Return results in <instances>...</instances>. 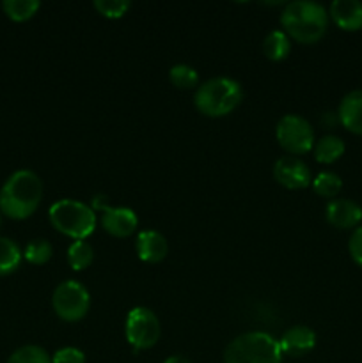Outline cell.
Masks as SVG:
<instances>
[{
    "instance_id": "1",
    "label": "cell",
    "mask_w": 362,
    "mask_h": 363,
    "mask_svg": "<svg viewBox=\"0 0 362 363\" xmlns=\"http://www.w3.org/2000/svg\"><path fill=\"white\" fill-rule=\"evenodd\" d=\"M43 181L32 170H16L0 190V211L13 220H25L39 208Z\"/></svg>"
},
{
    "instance_id": "2",
    "label": "cell",
    "mask_w": 362,
    "mask_h": 363,
    "mask_svg": "<svg viewBox=\"0 0 362 363\" xmlns=\"http://www.w3.org/2000/svg\"><path fill=\"white\" fill-rule=\"evenodd\" d=\"M280 23L290 38L295 41L312 45L319 41L327 32L329 13L325 7L312 0H297L284 7Z\"/></svg>"
},
{
    "instance_id": "3",
    "label": "cell",
    "mask_w": 362,
    "mask_h": 363,
    "mask_svg": "<svg viewBox=\"0 0 362 363\" xmlns=\"http://www.w3.org/2000/svg\"><path fill=\"white\" fill-rule=\"evenodd\" d=\"M241 85L229 77H215L201 84L195 91L194 103L202 116L224 117L240 105Z\"/></svg>"
},
{
    "instance_id": "4",
    "label": "cell",
    "mask_w": 362,
    "mask_h": 363,
    "mask_svg": "<svg viewBox=\"0 0 362 363\" xmlns=\"http://www.w3.org/2000/svg\"><path fill=\"white\" fill-rule=\"evenodd\" d=\"M279 340L270 333L251 332L236 337L229 342L224 353L226 363H280Z\"/></svg>"
},
{
    "instance_id": "5",
    "label": "cell",
    "mask_w": 362,
    "mask_h": 363,
    "mask_svg": "<svg viewBox=\"0 0 362 363\" xmlns=\"http://www.w3.org/2000/svg\"><path fill=\"white\" fill-rule=\"evenodd\" d=\"M48 218L60 234L73 238L75 241L87 240L96 229V215L92 208L73 199L57 201L50 208Z\"/></svg>"
},
{
    "instance_id": "6",
    "label": "cell",
    "mask_w": 362,
    "mask_h": 363,
    "mask_svg": "<svg viewBox=\"0 0 362 363\" xmlns=\"http://www.w3.org/2000/svg\"><path fill=\"white\" fill-rule=\"evenodd\" d=\"M89 305H91L89 291L77 280L60 282L53 291L52 307L62 321H80L87 314Z\"/></svg>"
},
{
    "instance_id": "7",
    "label": "cell",
    "mask_w": 362,
    "mask_h": 363,
    "mask_svg": "<svg viewBox=\"0 0 362 363\" xmlns=\"http://www.w3.org/2000/svg\"><path fill=\"white\" fill-rule=\"evenodd\" d=\"M277 142L291 155H305L314 145V131L305 117L297 113H287L277 123Z\"/></svg>"
},
{
    "instance_id": "8",
    "label": "cell",
    "mask_w": 362,
    "mask_h": 363,
    "mask_svg": "<svg viewBox=\"0 0 362 363\" xmlns=\"http://www.w3.org/2000/svg\"><path fill=\"white\" fill-rule=\"evenodd\" d=\"M124 333L135 353L141 350H149L160 339V321L151 308L135 307L128 312Z\"/></svg>"
},
{
    "instance_id": "9",
    "label": "cell",
    "mask_w": 362,
    "mask_h": 363,
    "mask_svg": "<svg viewBox=\"0 0 362 363\" xmlns=\"http://www.w3.org/2000/svg\"><path fill=\"white\" fill-rule=\"evenodd\" d=\"M273 177L287 190H304L312 183L311 170L297 156H283L273 165Z\"/></svg>"
},
{
    "instance_id": "10",
    "label": "cell",
    "mask_w": 362,
    "mask_h": 363,
    "mask_svg": "<svg viewBox=\"0 0 362 363\" xmlns=\"http://www.w3.org/2000/svg\"><path fill=\"white\" fill-rule=\"evenodd\" d=\"M325 216L336 229H357L362 220V208L350 199H334L327 204Z\"/></svg>"
},
{
    "instance_id": "11",
    "label": "cell",
    "mask_w": 362,
    "mask_h": 363,
    "mask_svg": "<svg viewBox=\"0 0 362 363\" xmlns=\"http://www.w3.org/2000/svg\"><path fill=\"white\" fill-rule=\"evenodd\" d=\"M138 218L130 208H105L102 215V227L114 238H128L135 233Z\"/></svg>"
},
{
    "instance_id": "12",
    "label": "cell",
    "mask_w": 362,
    "mask_h": 363,
    "mask_svg": "<svg viewBox=\"0 0 362 363\" xmlns=\"http://www.w3.org/2000/svg\"><path fill=\"white\" fill-rule=\"evenodd\" d=\"M135 250L141 261L144 262H160L167 257L169 245H167L165 236L158 230H141L135 240Z\"/></svg>"
},
{
    "instance_id": "13",
    "label": "cell",
    "mask_w": 362,
    "mask_h": 363,
    "mask_svg": "<svg viewBox=\"0 0 362 363\" xmlns=\"http://www.w3.org/2000/svg\"><path fill=\"white\" fill-rule=\"evenodd\" d=\"M314 344L316 333L304 325L293 326L287 332H284V335L279 340L280 353L290 354V357H304L314 347Z\"/></svg>"
},
{
    "instance_id": "14",
    "label": "cell",
    "mask_w": 362,
    "mask_h": 363,
    "mask_svg": "<svg viewBox=\"0 0 362 363\" xmlns=\"http://www.w3.org/2000/svg\"><path fill=\"white\" fill-rule=\"evenodd\" d=\"M330 18L339 28L355 32L362 28V4L358 0H334L330 4Z\"/></svg>"
},
{
    "instance_id": "15",
    "label": "cell",
    "mask_w": 362,
    "mask_h": 363,
    "mask_svg": "<svg viewBox=\"0 0 362 363\" xmlns=\"http://www.w3.org/2000/svg\"><path fill=\"white\" fill-rule=\"evenodd\" d=\"M337 119L355 135H362V91H351L341 99Z\"/></svg>"
},
{
    "instance_id": "16",
    "label": "cell",
    "mask_w": 362,
    "mask_h": 363,
    "mask_svg": "<svg viewBox=\"0 0 362 363\" xmlns=\"http://www.w3.org/2000/svg\"><path fill=\"white\" fill-rule=\"evenodd\" d=\"M343 155L344 142L341 140L339 137H336V135H325V137L319 138L314 145L316 162L325 163V165L337 162Z\"/></svg>"
},
{
    "instance_id": "17",
    "label": "cell",
    "mask_w": 362,
    "mask_h": 363,
    "mask_svg": "<svg viewBox=\"0 0 362 363\" xmlns=\"http://www.w3.org/2000/svg\"><path fill=\"white\" fill-rule=\"evenodd\" d=\"M263 52L270 60H283L290 55V35L283 30H272L263 41Z\"/></svg>"
},
{
    "instance_id": "18",
    "label": "cell",
    "mask_w": 362,
    "mask_h": 363,
    "mask_svg": "<svg viewBox=\"0 0 362 363\" xmlns=\"http://www.w3.org/2000/svg\"><path fill=\"white\" fill-rule=\"evenodd\" d=\"M21 257L23 254L16 241L9 240V238H0V277L16 272Z\"/></svg>"
},
{
    "instance_id": "19",
    "label": "cell",
    "mask_w": 362,
    "mask_h": 363,
    "mask_svg": "<svg viewBox=\"0 0 362 363\" xmlns=\"http://www.w3.org/2000/svg\"><path fill=\"white\" fill-rule=\"evenodd\" d=\"M92 259H94V250L85 240L73 241L67 248V262L75 272L89 268L92 264Z\"/></svg>"
},
{
    "instance_id": "20",
    "label": "cell",
    "mask_w": 362,
    "mask_h": 363,
    "mask_svg": "<svg viewBox=\"0 0 362 363\" xmlns=\"http://www.w3.org/2000/svg\"><path fill=\"white\" fill-rule=\"evenodd\" d=\"M41 7L39 0H4L2 9L13 21L31 20L35 11Z\"/></svg>"
},
{
    "instance_id": "21",
    "label": "cell",
    "mask_w": 362,
    "mask_h": 363,
    "mask_svg": "<svg viewBox=\"0 0 362 363\" xmlns=\"http://www.w3.org/2000/svg\"><path fill=\"white\" fill-rule=\"evenodd\" d=\"M312 190L325 199H334L343 188V181L337 174L334 172H319L318 176L312 179Z\"/></svg>"
},
{
    "instance_id": "22",
    "label": "cell",
    "mask_w": 362,
    "mask_h": 363,
    "mask_svg": "<svg viewBox=\"0 0 362 363\" xmlns=\"http://www.w3.org/2000/svg\"><path fill=\"white\" fill-rule=\"evenodd\" d=\"M169 78L174 87L177 89H194L199 82L197 71L188 64H176L170 67Z\"/></svg>"
},
{
    "instance_id": "23",
    "label": "cell",
    "mask_w": 362,
    "mask_h": 363,
    "mask_svg": "<svg viewBox=\"0 0 362 363\" xmlns=\"http://www.w3.org/2000/svg\"><path fill=\"white\" fill-rule=\"evenodd\" d=\"M53 248L50 245V241L43 240V238H38V240H32L31 243L25 247L23 257L27 259L31 264H45L52 259Z\"/></svg>"
},
{
    "instance_id": "24",
    "label": "cell",
    "mask_w": 362,
    "mask_h": 363,
    "mask_svg": "<svg viewBox=\"0 0 362 363\" xmlns=\"http://www.w3.org/2000/svg\"><path fill=\"white\" fill-rule=\"evenodd\" d=\"M7 363H52V358L43 347L23 346L7 358Z\"/></svg>"
},
{
    "instance_id": "25",
    "label": "cell",
    "mask_w": 362,
    "mask_h": 363,
    "mask_svg": "<svg viewBox=\"0 0 362 363\" xmlns=\"http://www.w3.org/2000/svg\"><path fill=\"white\" fill-rule=\"evenodd\" d=\"M92 6L105 18H121L128 13L131 4L128 0H94Z\"/></svg>"
},
{
    "instance_id": "26",
    "label": "cell",
    "mask_w": 362,
    "mask_h": 363,
    "mask_svg": "<svg viewBox=\"0 0 362 363\" xmlns=\"http://www.w3.org/2000/svg\"><path fill=\"white\" fill-rule=\"evenodd\" d=\"M52 363H85V354L77 347H62L55 351Z\"/></svg>"
},
{
    "instance_id": "27",
    "label": "cell",
    "mask_w": 362,
    "mask_h": 363,
    "mask_svg": "<svg viewBox=\"0 0 362 363\" xmlns=\"http://www.w3.org/2000/svg\"><path fill=\"white\" fill-rule=\"evenodd\" d=\"M348 250H350V255L355 261V264L362 268V227H357L351 233L350 241H348Z\"/></svg>"
},
{
    "instance_id": "28",
    "label": "cell",
    "mask_w": 362,
    "mask_h": 363,
    "mask_svg": "<svg viewBox=\"0 0 362 363\" xmlns=\"http://www.w3.org/2000/svg\"><path fill=\"white\" fill-rule=\"evenodd\" d=\"M163 363H192V362L188 360V358L181 357V354H172V357L167 358V360Z\"/></svg>"
}]
</instances>
